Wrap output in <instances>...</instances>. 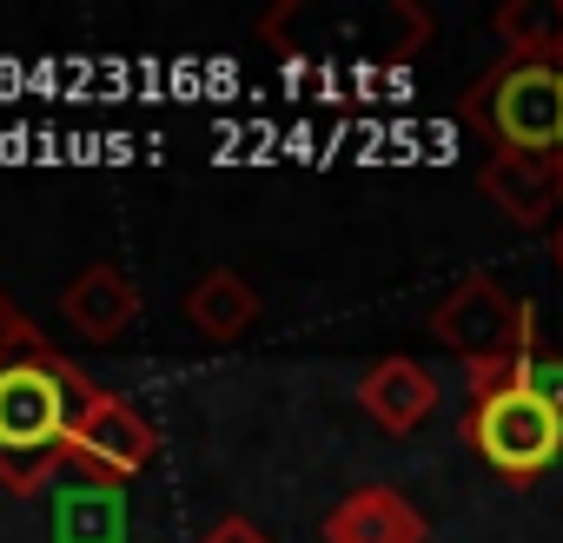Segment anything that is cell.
Listing matches in <instances>:
<instances>
[{
  "label": "cell",
  "mask_w": 563,
  "mask_h": 543,
  "mask_svg": "<svg viewBox=\"0 0 563 543\" xmlns=\"http://www.w3.org/2000/svg\"><path fill=\"white\" fill-rule=\"evenodd\" d=\"M34 345H47V332H41V325L8 299V286H0V372H8L21 352H34Z\"/></svg>",
  "instance_id": "12"
},
{
  "label": "cell",
  "mask_w": 563,
  "mask_h": 543,
  "mask_svg": "<svg viewBox=\"0 0 563 543\" xmlns=\"http://www.w3.org/2000/svg\"><path fill=\"white\" fill-rule=\"evenodd\" d=\"M477 186L510 225H550L563 212V153H510V146H497L484 159Z\"/></svg>",
  "instance_id": "6"
},
{
  "label": "cell",
  "mask_w": 563,
  "mask_h": 543,
  "mask_svg": "<svg viewBox=\"0 0 563 543\" xmlns=\"http://www.w3.org/2000/svg\"><path fill=\"white\" fill-rule=\"evenodd\" d=\"M319 536L325 543H424V517L391 484H358L352 497H339L325 510Z\"/></svg>",
  "instance_id": "9"
},
{
  "label": "cell",
  "mask_w": 563,
  "mask_h": 543,
  "mask_svg": "<svg viewBox=\"0 0 563 543\" xmlns=\"http://www.w3.org/2000/svg\"><path fill=\"white\" fill-rule=\"evenodd\" d=\"M530 365H537V352L471 365L464 444H471L477 464L497 470L504 484H537V477L563 457V418H556V411L543 405V391L530 385Z\"/></svg>",
  "instance_id": "2"
},
{
  "label": "cell",
  "mask_w": 563,
  "mask_h": 543,
  "mask_svg": "<svg viewBox=\"0 0 563 543\" xmlns=\"http://www.w3.org/2000/svg\"><path fill=\"white\" fill-rule=\"evenodd\" d=\"M477 113H490L497 146L510 153H563V67L510 60L477 93Z\"/></svg>",
  "instance_id": "5"
},
{
  "label": "cell",
  "mask_w": 563,
  "mask_h": 543,
  "mask_svg": "<svg viewBox=\"0 0 563 543\" xmlns=\"http://www.w3.org/2000/svg\"><path fill=\"white\" fill-rule=\"evenodd\" d=\"M550 252H556V272H563V219H556V239H550Z\"/></svg>",
  "instance_id": "15"
},
{
  "label": "cell",
  "mask_w": 563,
  "mask_h": 543,
  "mask_svg": "<svg viewBox=\"0 0 563 543\" xmlns=\"http://www.w3.org/2000/svg\"><path fill=\"white\" fill-rule=\"evenodd\" d=\"M358 411H365L378 431H391V437H411V431H418V424L438 411V378H431L418 358L391 352V358L365 365V378H358Z\"/></svg>",
  "instance_id": "7"
},
{
  "label": "cell",
  "mask_w": 563,
  "mask_h": 543,
  "mask_svg": "<svg viewBox=\"0 0 563 543\" xmlns=\"http://www.w3.org/2000/svg\"><path fill=\"white\" fill-rule=\"evenodd\" d=\"M199 543H272V536H265V530H258L252 517H219V523H212V530H206Z\"/></svg>",
  "instance_id": "14"
},
{
  "label": "cell",
  "mask_w": 563,
  "mask_h": 543,
  "mask_svg": "<svg viewBox=\"0 0 563 543\" xmlns=\"http://www.w3.org/2000/svg\"><path fill=\"white\" fill-rule=\"evenodd\" d=\"M93 398H100V385L67 352H54V345L21 352L0 372V484L14 497H34L67 464V437Z\"/></svg>",
  "instance_id": "1"
},
{
  "label": "cell",
  "mask_w": 563,
  "mask_h": 543,
  "mask_svg": "<svg viewBox=\"0 0 563 543\" xmlns=\"http://www.w3.org/2000/svg\"><path fill=\"white\" fill-rule=\"evenodd\" d=\"M530 385H537V391H543V405L563 418V358H537V365H530Z\"/></svg>",
  "instance_id": "13"
},
{
  "label": "cell",
  "mask_w": 563,
  "mask_h": 543,
  "mask_svg": "<svg viewBox=\"0 0 563 543\" xmlns=\"http://www.w3.org/2000/svg\"><path fill=\"white\" fill-rule=\"evenodd\" d=\"M186 325L199 332V339H212V345H232V339H245L252 325H258V292L239 279V272H225V265H212L206 279H192L186 286Z\"/></svg>",
  "instance_id": "10"
},
{
  "label": "cell",
  "mask_w": 563,
  "mask_h": 543,
  "mask_svg": "<svg viewBox=\"0 0 563 543\" xmlns=\"http://www.w3.org/2000/svg\"><path fill=\"white\" fill-rule=\"evenodd\" d=\"M60 319L87 339V345H113L133 319H140V286L120 265H80L67 292H60Z\"/></svg>",
  "instance_id": "8"
},
{
  "label": "cell",
  "mask_w": 563,
  "mask_h": 543,
  "mask_svg": "<svg viewBox=\"0 0 563 543\" xmlns=\"http://www.w3.org/2000/svg\"><path fill=\"white\" fill-rule=\"evenodd\" d=\"M431 339L471 365L537 352V312L490 272H464V279L431 306Z\"/></svg>",
  "instance_id": "3"
},
{
  "label": "cell",
  "mask_w": 563,
  "mask_h": 543,
  "mask_svg": "<svg viewBox=\"0 0 563 543\" xmlns=\"http://www.w3.org/2000/svg\"><path fill=\"white\" fill-rule=\"evenodd\" d=\"M490 27L517 60L563 67V0H504Z\"/></svg>",
  "instance_id": "11"
},
{
  "label": "cell",
  "mask_w": 563,
  "mask_h": 543,
  "mask_svg": "<svg viewBox=\"0 0 563 543\" xmlns=\"http://www.w3.org/2000/svg\"><path fill=\"white\" fill-rule=\"evenodd\" d=\"M153 457H159V431H153V418H146L140 405L100 391V398L87 405V418L74 424V437H67V464H60V470H74V477L93 484V490H126Z\"/></svg>",
  "instance_id": "4"
}]
</instances>
